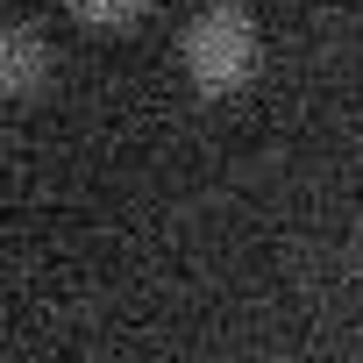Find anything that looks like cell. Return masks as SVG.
<instances>
[{
    "label": "cell",
    "instance_id": "3",
    "mask_svg": "<svg viewBox=\"0 0 363 363\" xmlns=\"http://www.w3.org/2000/svg\"><path fill=\"white\" fill-rule=\"evenodd\" d=\"M143 8H150V0H72V15L86 29H135Z\"/></svg>",
    "mask_w": 363,
    "mask_h": 363
},
{
    "label": "cell",
    "instance_id": "1",
    "mask_svg": "<svg viewBox=\"0 0 363 363\" xmlns=\"http://www.w3.org/2000/svg\"><path fill=\"white\" fill-rule=\"evenodd\" d=\"M178 57H186V79L200 93H235L250 72H257V29L242 8H207L186 22V43H178Z\"/></svg>",
    "mask_w": 363,
    "mask_h": 363
},
{
    "label": "cell",
    "instance_id": "2",
    "mask_svg": "<svg viewBox=\"0 0 363 363\" xmlns=\"http://www.w3.org/2000/svg\"><path fill=\"white\" fill-rule=\"evenodd\" d=\"M0 72H8V93H36V79H43V50H36V29H29V22H15V29H8Z\"/></svg>",
    "mask_w": 363,
    "mask_h": 363
}]
</instances>
